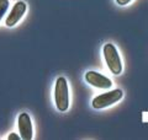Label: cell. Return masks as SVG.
Returning <instances> with one entry per match:
<instances>
[{"mask_svg": "<svg viewBox=\"0 0 148 140\" xmlns=\"http://www.w3.org/2000/svg\"><path fill=\"white\" fill-rule=\"evenodd\" d=\"M54 105L59 112H66L69 108V86L64 76H59L54 85Z\"/></svg>", "mask_w": 148, "mask_h": 140, "instance_id": "cell-1", "label": "cell"}, {"mask_svg": "<svg viewBox=\"0 0 148 140\" xmlns=\"http://www.w3.org/2000/svg\"><path fill=\"white\" fill-rule=\"evenodd\" d=\"M103 54L110 71L114 75H120L122 73V62L116 47L112 43H106L103 47Z\"/></svg>", "mask_w": 148, "mask_h": 140, "instance_id": "cell-2", "label": "cell"}, {"mask_svg": "<svg viewBox=\"0 0 148 140\" xmlns=\"http://www.w3.org/2000/svg\"><path fill=\"white\" fill-rule=\"evenodd\" d=\"M122 97H123V91L121 88H115V90H111L109 92H104V93H101V95L94 97L91 101V106H92V108H95V109L108 108V107L117 103Z\"/></svg>", "mask_w": 148, "mask_h": 140, "instance_id": "cell-3", "label": "cell"}, {"mask_svg": "<svg viewBox=\"0 0 148 140\" xmlns=\"http://www.w3.org/2000/svg\"><path fill=\"white\" fill-rule=\"evenodd\" d=\"M17 128L20 132V138L22 140H32L34 139V125L29 113H20L17 117Z\"/></svg>", "mask_w": 148, "mask_h": 140, "instance_id": "cell-4", "label": "cell"}, {"mask_svg": "<svg viewBox=\"0 0 148 140\" xmlns=\"http://www.w3.org/2000/svg\"><path fill=\"white\" fill-rule=\"evenodd\" d=\"M85 81L89 85L96 88H103V90H109L112 86V81L108 76H105L98 71H94V70H89V71L85 73Z\"/></svg>", "mask_w": 148, "mask_h": 140, "instance_id": "cell-5", "label": "cell"}, {"mask_svg": "<svg viewBox=\"0 0 148 140\" xmlns=\"http://www.w3.org/2000/svg\"><path fill=\"white\" fill-rule=\"evenodd\" d=\"M27 10V5L25 1H16L15 5L12 6V9L10 10V14L6 17L5 20V26L8 27H14L22 18V16L25 15V12Z\"/></svg>", "mask_w": 148, "mask_h": 140, "instance_id": "cell-6", "label": "cell"}, {"mask_svg": "<svg viewBox=\"0 0 148 140\" xmlns=\"http://www.w3.org/2000/svg\"><path fill=\"white\" fill-rule=\"evenodd\" d=\"M9 7H10V1H9V0H0V21L5 16Z\"/></svg>", "mask_w": 148, "mask_h": 140, "instance_id": "cell-7", "label": "cell"}, {"mask_svg": "<svg viewBox=\"0 0 148 140\" xmlns=\"http://www.w3.org/2000/svg\"><path fill=\"white\" fill-rule=\"evenodd\" d=\"M20 135L16 134V133H10L8 135V140H20Z\"/></svg>", "mask_w": 148, "mask_h": 140, "instance_id": "cell-8", "label": "cell"}, {"mask_svg": "<svg viewBox=\"0 0 148 140\" xmlns=\"http://www.w3.org/2000/svg\"><path fill=\"white\" fill-rule=\"evenodd\" d=\"M132 0H116V3L119 4L120 6H126L127 4H130Z\"/></svg>", "mask_w": 148, "mask_h": 140, "instance_id": "cell-9", "label": "cell"}]
</instances>
